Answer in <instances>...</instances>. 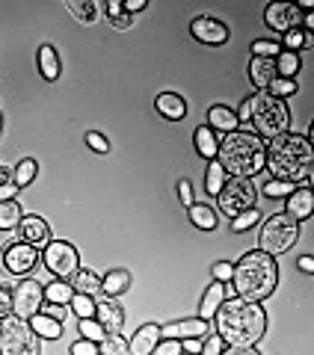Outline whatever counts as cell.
I'll use <instances>...</instances> for the list:
<instances>
[{"mask_svg":"<svg viewBox=\"0 0 314 355\" xmlns=\"http://www.w3.org/2000/svg\"><path fill=\"white\" fill-rule=\"evenodd\" d=\"M72 355H98V343L89 338H81L77 343H72Z\"/></svg>","mask_w":314,"mask_h":355,"instance_id":"c3c4849f","label":"cell"},{"mask_svg":"<svg viewBox=\"0 0 314 355\" xmlns=\"http://www.w3.org/2000/svg\"><path fill=\"white\" fill-rule=\"evenodd\" d=\"M18 240H24V243H30V246L42 249L44 243L51 240L48 222H44L42 216H21V222H18Z\"/></svg>","mask_w":314,"mask_h":355,"instance_id":"5bb4252c","label":"cell"},{"mask_svg":"<svg viewBox=\"0 0 314 355\" xmlns=\"http://www.w3.org/2000/svg\"><path fill=\"white\" fill-rule=\"evenodd\" d=\"M154 355H181V340L178 338H170V340H157L154 343V349H151Z\"/></svg>","mask_w":314,"mask_h":355,"instance_id":"f6af8a7d","label":"cell"},{"mask_svg":"<svg viewBox=\"0 0 314 355\" xmlns=\"http://www.w3.org/2000/svg\"><path fill=\"white\" fill-rule=\"evenodd\" d=\"M222 184H226V169H222L220 160L214 157V160H210V166H208V175H205V190L210 196H217L222 190Z\"/></svg>","mask_w":314,"mask_h":355,"instance_id":"d6a6232c","label":"cell"},{"mask_svg":"<svg viewBox=\"0 0 314 355\" xmlns=\"http://www.w3.org/2000/svg\"><path fill=\"white\" fill-rule=\"evenodd\" d=\"M21 222V207L15 198H6V202H0V231H15Z\"/></svg>","mask_w":314,"mask_h":355,"instance_id":"1f68e13d","label":"cell"},{"mask_svg":"<svg viewBox=\"0 0 314 355\" xmlns=\"http://www.w3.org/2000/svg\"><path fill=\"white\" fill-rule=\"evenodd\" d=\"M131 24H133V21H131V12H122L119 18H113V27H116V30H128Z\"/></svg>","mask_w":314,"mask_h":355,"instance_id":"9f6ffc18","label":"cell"},{"mask_svg":"<svg viewBox=\"0 0 314 355\" xmlns=\"http://www.w3.org/2000/svg\"><path fill=\"white\" fill-rule=\"evenodd\" d=\"M285 198H288L285 214H290L294 219H308L314 214V193L308 190V187H297V190L290 196H285Z\"/></svg>","mask_w":314,"mask_h":355,"instance_id":"e0dca14e","label":"cell"},{"mask_svg":"<svg viewBox=\"0 0 314 355\" xmlns=\"http://www.w3.org/2000/svg\"><path fill=\"white\" fill-rule=\"evenodd\" d=\"M44 314H51V317H57V320H65V314H69V305L48 302V308H44Z\"/></svg>","mask_w":314,"mask_h":355,"instance_id":"f5cc1de1","label":"cell"},{"mask_svg":"<svg viewBox=\"0 0 314 355\" xmlns=\"http://www.w3.org/2000/svg\"><path fill=\"white\" fill-rule=\"evenodd\" d=\"M27 323H30V329H33V335H39V338H44V340H57V338L63 335V320L44 314V311H36V314H33Z\"/></svg>","mask_w":314,"mask_h":355,"instance_id":"d6986e66","label":"cell"},{"mask_svg":"<svg viewBox=\"0 0 314 355\" xmlns=\"http://www.w3.org/2000/svg\"><path fill=\"white\" fill-rule=\"evenodd\" d=\"M181 349H187V352H199V349H201V340H199V338H184V340H181Z\"/></svg>","mask_w":314,"mask_h":355,"instance_id":"6f0895ef","label":"cell"},{"mask_svg":"<svg viewBox=\"0 0 314 355\" xmlns=\"http://www.w3.org/2000/svg\"><path fill=\"white\" fill-rule=\"evenodd\" d=\"M226 347H229V343L226 340H222L220 335H210L205 343H201V355H220V352H226Z\"/></svg>","mask_w":314,"mask_h":355,"instance_id":"ee69618b","label":"cell"},{"mask_svg":"<svg viewBox=\"0 0 314 355\" xmlns=\"http://www.w3.org/2000/svg\"><path fill=\"white\" fill-rule=\"evenodd\" d=\"M86 142H89V148L98 151V154H107V151H110L107 137H104V133H98V130H89V133H86Z\"/></svg>","mask_w":314,"mask_h":355,"instance_id":"bcb514c9","label":"cell"},{"mask_svg":"<svg viewBox=\"0 0 314 355\" xmlns=\"http://www.w3.org/2000/svg\"><path fill=\"white\" fill-rule=\"evenodd\" d=\"M0 352L3 355H39V335H33V329L27 320H21L15 314L3 317L0 326Z\"/></svg>","mask_w":314,"mask_h":355,"instance_id":"52a82bcc","label":"cell"},{"mask_svg":"<svg viewBox=\"0 0 314 355\" xmlns=\"http://www.w3.org/2000/svg\"><path fill=\"white\" fill-rule=\"evenodd\" d=\"M160 340V326H154V323H149V326H142L137 335L131 338V343H128V349L133 352V355H149L151 349H154V343Z\"/></svg>","mask_w":314,"mask_h":355,"instance_id":"7402d4cb","label":"cell"},{"mask_svg":"<svg viewBox=\"0 0 314 355\" xmlns=\"http://www.w3.org/2000/svg\"><path fill=\"white\" fill-rule=\"evenodd\" d=\"M276 53H279L276 42H267V39L252 42V57H276Z\"/></svg>","mask_w":314,"mask_h":355,"instance_id":"7bdbcfd3","label":"cell"},{"mask_svg":"<svg viewBox=\"0 0 314 355\" xmlns=\"http://www.w3.org/2000/svg\"><path fill=\"white\" fill-rule=\"evenodd\" d=\"M238 121L246 125V130L258 133L261 139H273L279 133H285L288 125H290V116H288V107L282 98H273L270 92H258V95H249L240 107L238 113Z\"/></svg>","mask_w":314,"mask_h":355,"instance_id":"5b68a950","label":"cell"},{"mask_svg":"<svg viewBox=\"0 0 314 355\" xmlns=\"http://www.w3.org/2000/svg\"><path fill=\"white\" fill-rule=\"evenodd\" d=\"M178 198H181L187 207L193 205V184H190L187 178H184V181H178Z\"/></svg>","mask_w":314,"mask_h":355,"instance_id":"f907efd6","label":"cell"},{"mask_svg":"<svg viewBox=\"0 0 314 355\" xmlns=\"http://www.w3.org/2000/svg\"><path fill=\"white\" fill-rule=\"evenodd\" d=\"M95 320L107 331H119L125 326V308H122L113 296H104L101 302H95Z\"/></svg>","mask_w":314,"mask_h":355,"instance_id":"9a60e30c","label":"cell"},{"mask_svg":"<svg viewBox=\"0 0 314 355\" xmlns=\"http://www.w3.org/2000/svg\"><path fill=\"white\" fill-rule=\"evenodd\" d=\"M69 311H74L77 317H95V296L74 293V296L69 299Z\"/></svg>","mask_w":314,"mask_h":355,"instance_id":"8d00e7d4","label":"cell"},{"mask_svg":"<svg viewBox=\"0 0 314 355\" xmlns=\"http://www.w3.org/2000/svg\"><path fill=\"white\" fill-rule=\"evenodd\" d=\"M311 142L308 137H297V133H279V137L267 139V157H264V169H270L273 178H285L308 187L311 184Z\"/></svg>","mask_w":314,"mask_h":355,"instance_id":"7a4b0ae2","label":"cell"},{"mask_svg":"<svg viewBox=\"0 0 314 355\" xmlns=\"http://www.w3.org/2000/svg\"><path fill=\"white\" fill-rule=\"evenodd\" d=\"M193 139H196V151H199L205 160H214V157H217L220 142H217V133L210 130V128H196Z\"/></svg>","mask_w":314,"mask_h":355,"instance_id":"83f0119b","label":"cell"},{"mask_svg":"<svg viewBox=\"0 0 314 355\" xmlns=\"http://www.w3.org/2000/svg\"><path fill=\"white\" fill-rule=\"evenodd\" d=\"M222 299H226V291H222V282H214L205 291V296H201V308H199V317L210 320L217 314V308L222 305Z\"/></svg>","mask_w":314,"mask_h":355,"instance_id":"4316f807","label":"cell"},{"mask_svg":"<svg viewBox=\"0 0 314 355\" xmlns=\"http://www.w3.org/2000/svg\"><path fill=\"white\" fill-rule=\"evenodd\" d=\"M122 6H125V12H142L145 6H149V0H122Z\"/></svg>","mask_w":314,"mask_h":355,"instance_id":"db71d44e","label":"cell"},{"mask_svg":"<svg viewBox=\"0 0 314 355\" xmlns=\"http://www.w3.org/2000/svg\"><path fill=\"white\" fill-rule=\"evenodd\" d=\"M297 6H299V9H311L314 0H297Z\"/></svg>","mask_w":314,"mask_h":355,"instance_id":"91938a15","label":"cell"},{"mask_svg":"<svg viewBox=\"0 0 314 355\" xmlns=\"http://www.w3.org/2000/svg\"><path fill=\"white\" fill-rule=\"evenodd\" d=\"M273 77H276V62H273V57H252V60H249V80H252V86L258 89V92L270 86Z\"/></svg>","mask_w":314,"mask_h":355,"instance_id":"ffe728a7","label":"cell"},{"mask_svg":"<svg viewBox=\"0 0 314 355\" xmlns=\"http://www.w3.org/2000/svg\"><path fill=\"white\" fill-rule=\"evenodd\" d=\"M190 210V222H193L196 228H201V231H214L217 225H220V219H217V214L210 207H205V205H190L187 207Z\"/></svg>","mask_w":314,"mask_h":355,"instance_id":"f546056e","label":"cell"},{"mask_svg":"<svg viewBox=\"0 0 314 355\" xmlns=\"http://www.w3.org/2000/svg\"><path fill=\"white\" fill-rule=\"evenodd\" d=\"M13 314V291H6V287H0V320Z\"/></svg>","mask_w":314,"mask_h":355,"instance_id":"681fc988","label":"cell"},{"mask_svg":"<svg viewBox=\"0 0 314 355\" xmlns=\"http://www.w3.org/2000/svg\"><path fill=\"white\" fill-rule=\"evenodd\" d=\"M18 187L13 181V175H9L6 169H0V202H6V198H15Z\"/></svg>","mask_w":314,"mask_h":355,"instance_id":"b9f144b4","label":"cell"},{"mask_svg":"<svg viewBox=\"0 0 314 355\" xmlns=\"http://www.w3.org/2000/svg\"><path fill=\"white\" fill-rule=\"evenodd\" d=\"M264 157H267V142L252 130H229L226 139L217 148L220 166L234 178H255L264 172Z\"/></svg>","mask_w":314,"mask_h":355,"instance_id":"3957f363","label":"cell"},{"mask_svg":"<svg viewBox=\"0 0 314 355\" xmlns=\"http://www.w3.org/2000/svg\"><path fill=\"white\" fill-rule=\"evenodd\" d=\"M154 110L160 113L163 119H170V121H181L187 116V104H184V98L181 95H175V92H160L154 98Z\"/></svg>","mask_w":314,"mask_h":355,"instance_id":"ac0fdd59","label":"cell"},{"mask_svg":"<svg viewBox=\"0 0 314 355\" xmlns=\"http://www.w3.org/2000/svg\"><path fill=\"white\" fill-rule=\"evenodd\" d=\"M299 24H302V27H306V30H311V27H314V18H311V12H308L306 18H299Z\"/></svg>","mask_w":314,"mask_h":355,"instance_id":"680465c9","label":"cell"},{"mask_svg":"<svg viewBox=\"0 0 314 355\" xmlns=\"http://www.w3.org/2000/svg\"><path fill=\"white\" fill-rule=\"evenodd\" d=\"M255 222H258V210L246 207V210H240L238 216H231V231H238V234H240V231H249Z\"/></svg>","mask_w":314,"mask_h":355,"instance_id":"60d3db41","label":"cell"},{"mask_svg":"<svg viewBox=\"0 0 314 355\" xmlns=\"http://www.w3.org/2000/svg\"><path fill=\"white\" fill-rule=\"evenodd\" d=\"M74 287V293H86V296H101V275L95 272H89V270H77L72 275V282Z\"/></svg>","mask_w":314,"mask_h":355,"instance_id":"484cf974","label":"cell"},{"mask_svg":"<svg viewBox=\"0 0 314 355\" xmlns=\"http://www.w3.org/2000/svg\"><path fill=\"white\" fill-rule=\"evenodd\" d=\"M39 71L44 80H57L60 77V53L53 51V44H42L39 48Z\"/></svg>","mask_w":314,"mask_h":355,"instance_id":"d4e9b609","label":"cell"},{"mask_svg":"<svg viewBox=\"0 0 314 355\" xmlns=\"http://www.w3.org/2000/svg\"><path fill=\"white\" fill-rule=\"evenodd\" d=\"M282 36H285V48H288V51H302V48H308V44H311L308 33H306V30H299V27L285 30Z\"/></svg>","mask_w":314,"mask_h":355,"instance_id":"ab89813d","label":"cell"},{"mask_svg":"<svg viewBox=\"0 0 314 355\" xmlns=\"http://www.w3.org/2000/svg\"><path fill=\"white\" fill-rule=\"evenodd\" d=\"M299 6L297 3H290V0H276V3L267 6V12H264V24L270 27V30H279V33H285V30H294L299 27Z\"/></svg>","mask_w":314,"mask_h":355,"instance_id":"7c38bea8","label":"cell"},{"mask_svg":"<svg viewBox=\"0 0 314 355\" xmlns=\"http://www.w3.org/2000/svg\"><path fill=\"white\" fill-rule=\"evenodd\" d=\"M122 12H125V6H122V0H107V3H104V15H107V21L119 18Z\"/></svg>","mask_w":314,"mask_h":355,"instance_id":"816d5d0a","label":"cell"},{"mask_svg":"<svg viewBox=\"0 0 314 355\" xmlns=\"http://www.w3.org/2000/svg\"><path fill=\"white\" fill-rule=\"evenodd\" d=\"M273 62H276V74L279 77H297L299 65H302L299 51H279L273 57Z\"/></svg>","mask_w":314,"mask_h":355,"instance_id":"f1b7e54d","label":"cell"},{"mask_svg":"<svg viewBox=\"0 0 314 355\" xmlns=\"http://www.w3.org/2000/svg\"><path fill=\"white\" fill-rule=\"evenodd\" d=\"M231 284L238 296L249 299V302H264L267 296H273L279 284V266L273 261V254L267 252H246L243 258L234 263Z\"/></svg>","mask_w":314,"mask_h":355,"instance_id":"277c9868","label":"cell"},{"mask_svg":"<svg viewBox=\"0 0 314 355\" xmlns=\"http://www.w3.org/2000/svg\"><path fill=\"white\" fill-rule=\"evenodd\" d=\"M44 305V287L39 282H21L15 284V291H13V314L21 317V320H30L36 311H42Z\"/></svg>","mask_w":314,"mask_h":355,"instance_id":"30bf717a","label":"cell"},{"mask_svg":"<svg viewBox=\"0 0 314 355\" xmlns=\"http://www.w3.org/2000/svg\"><path fill=\"white\" fill-rule=\"evenodd\" d=\"M190 33H193V39L205 42V44H222V42H229V27L222 24V21H217V18H208V15L193 18Z\"/></svg>","mask_w":314,"mask_h":355,"instance_id":"4fadbf2b","label":"cell"},{"mask_svg":"<svg viewBox=\"0 0 314 355\" xmlns=\"http://www.w3.org/2000/svg\"><path fill=\"white\" fill-rule=\"evenodd\" d=\"M210 275H214V282H231L234 263H229V261H217V263H214V270H210Z\"/></svg>","mask_w":314,"mask_h":355,"instance_id":"7dc6e473","label":"cell"},{"mask_svg":"<svg viewBox=\"0 0 314 355\" xmlns=\"http://www.w3.org/2000/svg\"><path fill=\"white\" fill-rule=\"evenodd\" d=\"M81 335L89 338V340H95V343H101V340H104V335H107V329L101 326L95 317H81Z\"/></svg>","mask_w":314,"mask_h":355,"instance_id":"f35d334b","label":"cell"},{"mask_svg":"<svg viewBox=\"0 0 314 355\" xmlns=\"http://www.w3.org/2000/svg\"><path fill=\"white\" fill-rule=\"evenodd\" d=\"M69 15L77 21V24H95L98 21V6L95 0H63Z\"/></svg>","mask_w":314,"mask_h":355,"instance_id":"603a6c76","label":"cell"},{"mask_svg":"<svg viewBox=\"0 0 314 355\" xmlns=\"http://www.w3.org/2000/svg\"><path fill=\"white\" fill-rule=\"evenodd\" d=\"M297 266H299L302 272H308V275H311V272H314V258H311V254H302V258L297 261Z\"/></svg>","mask_w":314,"mask_h":355,"instance_id":"11a10c76","label":"cell"},{"mask_svg":"<svg viewBox=\"0 0 314 355\" xmlns=\"http://www.w3.org/2000/svg\"><path fill=\"white\" fill-rule=\"evenodd\" d=\"M299 240V219H294L290 214H276L261 225V234H258V243H261V252L267 254H285L294 249V243Z\"/></svg>","mask_w":314,"mask_h":355,"instance_id":"8992f818","label":"cell"},{"mask_svg":"<svg viewBox=\"0 0 314 355\" xmlns=\"http://www.w3.org/2000/svg\"><path fill=\"white\" fill-rule=\"evenodd\" d=\"M36 172H39V166H36V160L33 157H27V160H21L18 166H15V187L21 190V187H30L33 181H36Z\"/></svg>","mask_w":314,"mask_h":355,"instance_id":"e575fe53","label":"cell"},{"mask_svg":"<svg viewBox=\"0 0 314 355\" xmlns=\"http://www.w3.org/2000/svg\"><path fill=\"white\" fill-rule=\"evenodd\" d=\"M208 128L210 130H220V133H229V130H238L240 128V121H238V113H234L231 107H210L208 110Z\"/></svg>","mask_w":314,"mask_h":355,"instance_id":"44dd1931","label":"cell"},{"mask_svg":"<svg viewBox=\"0 0 314 355\" xmlns=\"http://www.w3.org/2000/svg\"><path fill=\"white\" fill-rule=\"evenodd\" d=\"M131 287V272L128 270H110L101 279V293L104 296H122Z\"/></svg>","mask_w":314,"mask_h":355,"instance_id":"cb8c5ba5","label":"cell"},{"mask_svg":"<svg viewBox=\"0 0 314 355\" xmlns=\"http://www.w3.org/2000/svg\"><path fill=\"white\" fill-rule=\"evenodd\" d=\"M294 190H297L294 181H285V178H270L267 187H264V196L267 198H285V196H290Z\"/></svg>","mask_w":314,"mask_h":355,"instance_id":"74e56055","label":"cell"},{"mask_svg":"<svg viewBox=\"0 0 314 355\" xmlns=\"http://www.w3.org/2000/svg\"><path fill=\"white\" fill-rule=\"evenodd\" d=\"M255 187H252V178H234L231 175V181L222 184V190L217 193L220 198V210L226 216H238L240 210L246 207H255Z\"/></svg>","mask_w":314,"mask_h":355,"instance_id":"9c48e42d","label":"cell"},{"mask_svg":"<svg viewBox=\"0 0 314 355\" xmlns=\"http://www.w3.org/2000/svg\"><path fill=\"white\" fill-rule=\"evenodd\" d=\"M74 296V287L65 282V279H57L53 284L44 287V302H57V305H69V299Z\"/></svg>","mask_w":314,"mask_h":355,"instance_id":"4dcf8cb0","label":"cell"},{"mask_svg":"<svg viewBox=\"0 0 314 355\" xmlns=\"http://www.w3.org/2000/svg\"><path fill=\"white\" fill-rule=\"evenodd\" d=\"M264 92H270L273 98H282V101H285V98L297 95V80H294V77H279V74H276Z\"/></svg>","mask_w":314,"mask_h":355,"instance_id":"836d02e7","label":"cell"},{"mask_svg":"<svg viewBox=\"0 0 314 355\" xmlns=\"http://www.w3.org/2000/svg\"><path fill=\"white\" fill-rule=\"evenodd\" d=\"M42 261H44V266H48V272L57 275V279H72V275L81 270V254H77V249L65 240H48L44 243Z\"/></svg>","mask_w":314,"mask_h":355,"instance_id":"ba28073f","label":"cell"},{"mask_svg":"<svg viewBox=\"0 0 314 355\" xmlns=\"http://www.w3.org/2000/svg\"><path fill=\"white\" fill-rule=\"evenodd\" d=\"M208 331L210 329H208L205 317H199V320H175V323H170V326H160V335L178 338V340H184V338H205Z\"/></svg>","mask_w":314,"mask_h":355,"instance_id":"2e32d148","label":"cell"},{"mask_svg":"<svg viewBox=\"0 0 314 355\" xmlns=\"http://www.w3.org/2000/svg\"><path fill=\"white\" fill-rule=\"evenodd\" d=\"M217 331L229 347H255L267 331V314L261 302H249L243 296L222 299L217 308Z\"/></svg>","mask_w":314,"mask_h":355,"instance_id":"6da1fadb","label":"cell"},{"mask_svg":"<svg viewBox=\"0 0 314 355\" xmlns=\"http://www.w3.org/2000/svg\"><path fill=\"white\" fill-rule=\"evenodd\" d=\"M0 130H3V116H0Z\"/></svg>","mask_w":314,"mask_h":355,"instance_id":"94428289","label":"cell"},{"mask_svg":"<svg viewBox=\"0 0 314 355\" xmlns=\"http://www.w3.org/2000/svg\"><path fill=\"white\" fill-rule=\"evenodd\" d=\"M98 352H104V355H128V340L116 335V331H110V335H104V340L98 343Z\"/></svg>","mask_w":314,"mask_h":355,"instance_id":"d590c367","label":"cell"},{"mask_svg":"<svg viewBox=\"0 0 314 355\" xmlns=\"http://www.w3.org/2000/svg\"><path fill=\"white\" fill-rule=\"evenodd\" d=\"M36 263H39V249L30 246V243H24V240H15L3 249V270L6 272L27 275V272L36 270Z\"/></svg>","mask_w":314,"mask_h":355,"instance_id":"8fae6325","label":"cell"}]
</instances>
